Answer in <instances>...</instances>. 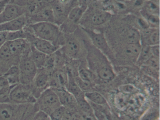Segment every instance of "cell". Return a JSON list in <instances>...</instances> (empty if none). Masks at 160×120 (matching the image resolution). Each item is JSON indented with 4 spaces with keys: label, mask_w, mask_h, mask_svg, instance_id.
<instances>
[{
    "label": "cell",
    "mask_w": 160,
    "mask_h": 120,
    "mask_svg": "<svg viewBox=\"0 0 160 120\" xmlns=\"http://www.w3.org/2000/svg\"><path fill=\"white\" fill-rule=\"evenodd\" d=\"M143 66H148L155 70L159 71H160V58L152 56Z\"/></svg>",
    "instance_id": "cell-34"
},
{
    "label": "cell",
    "mask_w": 160,
    "mask_h": 120,
    "mask_svg": "<svg viewBox=\"0 0 160 120\" xmlns=\"http://www.w3.org/2000/svg\"><path fill=\"white\" fill-rule=\"evenodd\" d=\"M64 41L59 50L69 59L78 60L84 54L83 44L72 33H64Z\"/></svg>",
    "instance_id": "cell-4"
},
{
    "label": "cell",
    "mask_w": 160,
    "mask_h": 120,
    "mask_svg": "<svg viewBox=\"0 0 160 120\" xmlns=\"http://www.w3.org/2000/svg\"><path fill=\"white\" fill-rule=\"evenodd\" d=\"M140 16L147 21L151 28H159V24H160L159 16L149 13L142 10L140 11Z\"/></svg>",
    "instance_id": "cell-29"
},
{
    "label": "cell",
    "mask_w": 160,
    "mask_h": 120,
    "mask_svg": "<svg viewBox=\"0 0 160 120\" xmlns=\"http://www.w3.org/2000/svg\"><path fill=\"white\" fill-rule=\"evenodd\" d=\"M120 29L119 35L122 44H140L141 34L137 29L130 25H126Z\"/></svg>",
    "instance_id": "cell-14"
},
{
    "label": "cell",
    "mask_w": 160,
    "mask_h": 120,
    "mask_svg": "<svg viewBox=\"0 0 160 120\" xmlns=\"http://www.w3.org/2000/svg\"><path fill=\"white\" fill-rule=\"evenodd\" d=\"M159 111H152L147 113L145 117H143V120H158L159 119H157V117L159 118Z\"/></svg>",
    "instance_id": "cell-36"
},
{
    "label": "cell",
    "mask_w": 160,
    "mask_h": 120,
    "mask_svg": "<svg viewBox=\"0 0 160 120\" xmlns=\"http://www.w3.org/2000/svg\"><path fill=\"white\" fill-rule=\"evenodd\" d=\"M141 69L148 75L151 76V77L155 78L159 77V71L155 70L150 67L147 66H142L141 67Z\"/></svg>",
    "instance_id": "cell-35"
},
{
    "label": "cell",
    "mask_w": 160,
    "mask_h": 120,
    "mask_svg": "<svg viewBox=\"0 0 160 120\" xmlns=\"http://www.w3.org/2000/svg\"><path fill=\"white\" fill-rule=\"evenodd\" d=\"M152 56L160 58V44L150 46Z\"/></svg>",
    "instance_id": "cell-40"
},
{
    "label": "cell",
    "mask_w": 160,
    "mask_h": 120,
    "mask_svg": "<svg viewBox=\"0 0 160 120\" xmlns=\"http://www.w3.org/2000/svg\"><path fill=\"white\" fill-rule=\"evenodd\" d=\"M67 72L68 79V82L66 87V90L73 95L77 102L79 100L86 99L85 96V92L78 86L75 80L73 75L71 72L67 71Z\"/></svg>",
    "instance_id": "cell-21"
},
{
    "label": "cell",
    "mask_w": 160,
    "mask_h": 120,
    "mask_svg": "<svg viewBox=\"0 0 160 120\" xmlns=\"http://www.w3.org/2000/svg\"><path fill=\"white\" fill-rule=\"evenodd\" d=\"M68 79L66 68L54 70L50 72L49 88L56 89H66Z\"/></svg>",
    "instance_id": "cell-15"
},
{
    "label": "cell",
    "mask_w": 160,
    "mask_h": 120,
    "mask_svg": "<svg viewBox=\"0 0 160 120\" xmlns=\"http://www.w3.org/2000/svg\"><path fill=\"white\" fill-rule=\"evenodd\" d=\"M9 98L10 102L17 104H34L36 101L30 85L21 83L12 87Z\"/></svg>",
    "instance_id": "cell-7"
},
{
    "label": "cell",
    "mask_w": 160,
    "mask_h": 120,
    "mask_svg": "<svg viewBox=\"0 0 160 120\" xmlns=\"http://www.w3.org/2000/svg\"><path fill=\"white\" fill-rule=\"evenodd\" d=\"M81 28L88 36L92 41V44L104 54L110 61L115 62L114 53L108 42L104 34L101 31H95L89 28L84 27Z\"/></svg>",
    "instance_id": "cell-5"
},
{
    "label": "cell",
    "mask_w": 160,
    "mask_h": 120,
    "mask_svg": "<svg viewBox=\"0 0 160 120\" xmlns=\"http://www.w3.org/2000/svg\"><path fill=\"white\" fill-rule=\"evenodd\" d=\"M48 22L55 23L53 11L49 4L38 12L28 16V25L35 23Z\"/></svg>",
    "instance_id": "cell-19"
},
{
    "label": "cell",
    "mask_w": 160,
    "mask_h": 120,
    "mask_svg": "<svg viewBox=\"0 0 160 120\" xmlns=\"http://www.w3.org/2000/svg\"><path fill=\"white\" fill-rule=\"evenodd\" d=\"M43 68L49 72H51L55 69V53L52 54L48 55L46 59Z\"/></svg>",
    "instance_id": "cell-33"
},
{
    "label": "cell",
    "mask_w": 160,
    "mask_h": 120,
    "mask_svg": "<svg viewBox=\"0 0 160 120\" xmlns=\"http://www.w3.org/2000/svg\"><path fill=\"white\" fill-rule=\"evenodd\" d=\"M48 117L47 114L42 112L39 111L28 120H45Z\"/></svg>",
    "instance_id": "cell-37"
},
{
    "label": "cell",
    "mask_w": 160,
    "mask_h": 120,
    "mask_svg": "<svg viewBox=\"0 0 160 120\" xmlns=\"http://www.w3.org/2000/svg\"><path fill=\"white\" fill-rule=\"evenodd\" d=\"M50 5L54 14L55 24L60 26L65 21L71 9L69 5H64L59 2L58 0L50 1Z\"/></svg>",
    "instance_id": "cell-16"
},
{
    "label": "cell",
    "mask_w": 160,
    "mask_h": 120,
    "mask_svg": "<svg viewBox=\"0 0 160 120\" xmlns=\"http://www.w3.org/2000/svg\"><path fill=\"white\" fill-rule=\"evenodd\" d=\"M141 48L140 44H122L118 52L114 55L115 61L120 59L126 64H136Z\"/></svg>",
    "instance_id": "cell-10"
},
{
    "label": "cell",
    "mask_w": 160,
    "mask_h": 120,
    "mask_svg": "<svg viewBox=\"0 0 160 120\" xmlns=\"http://www.w3.org/2000/svg\"><path fill=\"white\" fill-rule=\"evenodd\" d=\"M48 55L37 50L33 46L31 47L30 56L38 69L42 68L44 66Z\"/></svg>",
    "instance_id": "cell-25"
},
{
    "label": "cell",
    "mask_w": 160,
    "mask_h": 120,
    "mask_svg": "<svg viewBox=\"0 0 160 120\" xmlns=\"http://www.w3.org/2000/svg\"><path fill=\"white\" fill-rule=\"evenodd\" d=\"M30 52L21 57L18 64L20 83L23 84H31L38 70V68L30 56Z\"/></svg>",
    "instance_id": "cell-8"
},
{
    "label": "cell",
    "mask_w": 160,
    "mask_h": 120,
    "mask_svg": "<svg viewBox=\"0 0 160 120\" xmlns=\"http://www.w3.org/2000/svg\"><path fill=\"white\" fill-rule=\"evenodd\" d=\"M86 99L95 105L99 106H107L106 99L100 93L95 91H89L85 93Z\"/></svg>",
    "instance_id": "cell-26"
},
{
    "label": "cell",
    "mask_w": 160,
    "mask_h": 120,
    "mask_svg": "<svg viewBox=\"0 0 160 120\" xmlns=\"http://www.w3.org/2000/svg\"><path fill=\"white\" fill-rule=\"evenodd\" d=\"M152 56L150 46L141 45V50L139 53L136 65H137L138 67H141Z\"/></svg>",
    "instance_id": "cell-27"
},
{
    "label": "cell",
    "mask_w": 160,
    "mask_h": 120,
    "mask_svg": "<svg viewBox=\"0 0 160 120\" xmlns=\"http://www.w3.org/2000/svg\"><path fill=\"white\" fill-rule=\"evenodd\" d=\"M94 76V74L88 67H85L82 66L81 67L80 65H79L78 72V76L80 80L92 84L93 81Z\"/></svg>",
    "instance_id": "cell-30"
},
{
    "label": "cell",
    "mask_w": 160,
    "mask_h": 120,
    "mask_svg": "<svg viewBox=\"0 0 160 120\" xmlns=\"http://www.w3.org/2000/svg\"><path fill=\"white\" fill-rule=\"evenodd\" d=\"M24 30L26 31V39L32 46L45 54H52L60 48L50 42L36 37L31 30L28 25L25 27Z\"/></svg>",
    "instance_id": "cell-9"
},
{
    "label": "cell",
    "mask_w": 160,
    "mask_h": 120,
    "mask_svg": "<svg viewBox=\"0 0 160 120\" xmlns=\"http://www.w3.org/2000/svg\"><path fill=\"white\" fill-rule=\"evenodd\" d=\"M2 76H4L12 86H14L20 83V72L18 66H13Z\"/></svg>",
    "instance_id": "cell-24"
},
{
    "label": "cell",
    "mask_w": 160,
    "mask_h": 120,
    "mask_svg": "<svg viewBox=\"0 0 160 120\" xmlns=\"http://www.w3.org/2000/svg\"><path fill=\"white\" fill-rule=\"evenodd\" d=\"M26 14L27 11L25 8L9 2L0 14V24L12 21Z\"/></svg>",
    "instance_id": "cell-13"
},
{
    "label": "cell",
    "mask_w": 160,
    "mask_h": 120,
    "mask_svg": "<svg viewBox=\"0 0 160 120\" xmlns=\"http://www.w3.org/2000/svg\"><path fill=\"white\" fill-rule=\"evenodd\" d=\"M55 91L59 99L61 105L69 111L77 110L78 103L75 98L66 89H52Z\"/></svg>",
    "instance_id": "cell-17"
},
{
    "label": "cell",
    "mask_w": 160,
    "mask_h": 120,
    "mask_svg": "<svg viewBox=\"0 0 160 120\" xmlns=\"http://www.w3.org/2000/svg\"><path fill=\"white\" fill-rule=\"evenodd\" d=\"M12 86L4 76H0V102H10V94Z\"/></svg>",
    "instance_id": "cell-23"
},
{
    "label": "cell",
    "mask_w": 160,
    "mask_h": 120,
    "mask_svg": "<svg viewBox=\"0 0 160 120\" xmlns=\"http://www.w3.org/2000/svg\"><path fill=\"white\" fill-rule=\"evenodd\" d=\"M79 1V0H70L69 2V6L70 7H72L71 8L75 7L77 6V3ZM71 8V7H70Z\"/></svg>",
    "instance_id": "cell-42"
},
{
    "label": "cell",
    "mask_w": 160,
    "mask_h": 120,
    "mask_svg": "<svg viewBox=\"0 0 160 120\" xmlns=\"http://www.w3.org/2000/svg\"><path fill=\"white\" fill-rule=\"evenodd\" d=\"M35 36L40 39L52 43L61 48L64 41V33L59 26L55 23L43 22L28 25Z\"/></svg>",
    "instance_id": "cell-3"
},
{
    "label": "cell",
    "mask_w": 160,
    "mask_h": 120,
    "mask_svg": "<svg viewBox=\"0 0 160 120\" xmlns=\"http://www.w3.org/2000/svg\"><path fill=\"white\" fill-rule=\"evenodd\" d=\"M111 18V14L108 12L102 10H95L90 14L89 21V24L92 25L99 26L105 25Z\"/></svg>",
    "instance_id": "cell-22"
},
{
    "label": "cell",
    "mask_w": 160,
    "mask_h": 120,
    "mask_svg": "<svg viewBox=\"0 0 160 120\" xmlns=\"http://www.w3.org/2000/svg\"><path fill=\"white\" fill-rule=\"evenodd\" d=\"M45 120H51L50 119H49V117H48Z\"/></svg>",
    "instance_id": "cell-45"
},
{
    "label": "cell",
    "mask_w": 160,
    "mask_h": 120,
    "mask_svg": "<svg viewBox=\"0 0 160 120\" xmlns=\"http://www.w3.org/2000/svg\"><path fill=\"white\" fill-rule=\"evenodd\" d=\"M20 59L11 54L7 44L0 49V76L3 75L10 68L18 66Z\"/></svg>",
    "instance_id": "cell-12"
},
{
    "label": "cell",
    "mask_w": 160,
    "mask_h": 120,
    "mask_svg": "<svg viewBox=\"0 0 160 120\" xmlns=\"http://www.w3.org/2000/svg\"><path fill=\"white\" fill-rule=\"evenodd\" d=\"M67 109L63 106H60L53 111L49 115V119L51 120H62Z\"/></svg>",
    "instance_id": "cell-31"
},
{
    "label": "cell",
    "mask_w": 160,
    "mask_h": 120,
    "mask_svg": "<svg viewBox=\"0 0 160 120\" xmlns=\"http://www.w3.org/2000/svg\"><path fill=\"white\" fill-rule=\"evenodd\" d=\"M84 44L88 68L93 74L105 81L114 80L116 74L109 59L88 42H85Z\"/></svg>",
    "instance_id": "cell-1"
},
{
    "label": "cell",
    "mask_w": 160,
    "mask_h": 120,
    "mask_svg": "<svg viewBox=\"0 0 160 120\" xmlns=\"http://www.w3.org/2000/svg\"><path fill=\"white\" fill-rule=\"evenodd\" d=\"M62 120H71V113L68 110H67V112L64 114V116H63Z\"/></svg>",
    "instance_id": "cell-43"
},
{
    "label": "cell",
    "mask_w": 160,
    "mask_h": 120,
    "mask_svg": "<svg viewBox=\"0 0 160 120\" xmlns=\"http://www.w3.org/2000/svg\"><path fill=\"white\" fill-rule=\"evenodd\" d=\"M125 1H129L130 0H125Z\"/></svg>",
    "instance_id": "cell-46"
},
{
    "label": "cell",
    "mask_w": 160,
    "mask_h": 120,
    "mask_svg": "<svg viewBox=\"0 0 160 120\" xmlns=\"http://www.w3.org/2000/svg\"><path fill=\"white\" fill-rule=\"evenodd\" d=\"M50 72L44 68L38 69L31 84L32 89L36 99L43 92L49 88Z\"/></svg>",
    "instance_id": "cell-11"
},
{
    "label": "cell",
    "mask_w": 160,
    "mask_h": 120,
    "mask_svg": "<svg viewBox=\"0 0 160 120\" xmlns=\"http://www.w3.org/2000/svg\"><path fill=\"white\" fill-rule=\"evenodd\" d=\"M59 2L64 5H69V1L70 0H58Z\"/></svg>",
    "instance_id": "cell-44"
},
{
    "label": "cell",
    "mask_w": 160,
    "mask_h": 120,
    "mask_svg": "<svg viewBox=\"0 0 160 120\" xmlns=\"http://www.w3.org/2000/svg\"><path fill=\"white\" fill-rule=\"evenodd\" d=\"M69 111V110H68ZM71 113V120H84L82 115L77 110L70 111Z\"/></svg>",
    "instance_id": "cell-38"
},
{
    "label": "cell",
    "mask_w": 160,
    "mask_h": 120,
    "mask_svg": "<svg viewBox=\"0 0 160 120\" xmlns=\"http://www.w3.org/2000/svg\"><path fill=\"white\" fill-rule=\"evenodd\" d=\"M7 32L0 31V49L7 42Z\"/></svg>",
    "instance_id": "cell-39"
},
{
    "label": "cell",
    "mask_w": 160,
    "mask_h": 120,
    "mask_svg": "<svg viewBox=\"0 0 160 120\" xmlns=\"http://www.w3.org/2000/svg\"><path fill=\"white\" fill-rule=\"evenodd\" d=\"M48 1H49V2H50L51 1H52V0H48Z\"/></svg>",
    "instance_id": "cell-47"
},
{
    "label": "cell",
    "mask_w": 160,
    "mask_h": 120,
    "mask_svg": "<svg viewBox=\"0 0 160 120\" xmlns=\"http://www.w3.org/2000/svg\"><path fill=\"white\" fill-rule=\"evenodd\" d=\"M141 45H152L160 44L159 28H150L145 31L140 32Z\"/></svg>",
    "instance_id": "cell-20"
},
{
    "label": "cell",
    "mask_w": 160,
    "mask_h": 120,
    "mask_svg": "<svg viewBox=\"0 0 160 120\" xmlns=\"http://www.w3.org/2000/svg\"><path fill=\"white\" fill-rule=\"evenodd\" d=\"M28 25V16H22L12 21L0 24V31L12 32L22 30Z\"/></svg>",
    "instance_id": "cell-18"
},
{
    "label": "cell",
    "mask_w": 160,
    "mask_h": 120,
    "mask_svg": "<svg viewBox=\"0 0 160 120\" xmlns=\"http://www.w3.org/2000/svg\"><path fill=\"white\" fill-rule=\"evenodd\" d=\"M141 10L149 13L159 16L160 5L159 0H146Z\"/></svg>",
    "instance_id": "cell-28"
},
{
    "label": "cell",
    "mask_w": 160,
    "mask_h": 120,
    "mask_svg": "<svg viewBox=\"0 0 160 120\" xmlns=\"http://www.w3.org/2000/svg\"><path fill=\"white\" fill-rule=\"evenodd\" d=\"M11 0H0V14L4 10L6 5L10 2Z\"/></svg>",
    "instance_id": "cell-41"
},
{
    "label": "cell",
    "mask_w": 160,
    "mask_h": 120,
    "mask_svg": "<svg viewBox=\"0 0 160 120\" xmlns=\"http://www.w3.org/2000/svg\"><path fill=\"white\" fill-rule=\"evenodd\" d=\"M38 110L49 115L53 111L61 106L58 95L54 90L48 88L38 97L35 102Z\"/></svg>",
    "instance_id": "cell-6"
},
{
    "label": "cell",
    "mask_w": 160,
    "mask_h": 120,
    "mask_svg": "<svg viewBox=\"0 0 160 120\" xmlns=\"http://www.w3.org/2000/svg\"><path fill=\"white\" fill-rule=\"evenodd\" d=\"M39 111L35 103L0 102V120H28Z\"/></svg>",
    "instance_id": "cell-2"
},
{
    "label": "cell",
    "mask_w": 160,
    "mask_h": 120,
    "mask_svg": "<svg viewBox=\"0 0 160 120\" xmlns=\"http://www.w3.org/2000/svg\"><path fill=\"white\" fill-rule=\"evenodd\" d=\"M26 38V31L24 30H18V31H12L7 32V41L25 39Z\"/></svg>",
    "instance_id": "cell-32"
}]
</instances>
